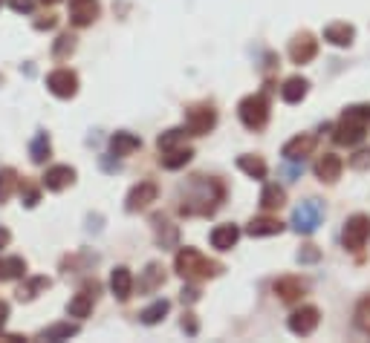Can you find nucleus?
<instances>
[{
  "label": "nucleus",
  "mask_w": 370,
  "mask_h": 343,
  "mask_svg": "<svg viewBox=\"0 0 370 343\" xmlns=\"http://www.w3.org/2000/svg\"><path fill=\"white\" fill-rule=\"evenodd\" d=\"M223 202V185L217 179H205V176H194L183 194V205L180 211L185 216H208L215 213Z\"/></svg>",
  "instance_id": "1"
},
{
  "label": "nucleus",
  "mask_w": 370,
  "mask_h": 343,
  "mask_svg": "<svg viewBox=\"0 0 370 343\" xmlns=\"http://www.w3.org/2000/svg\"><path fill=\"white\" fill-rule=\"evenodd\" d=\"M367 125H370V107H364V104L347 107L341 122L336 125V133H333L336 144H347V147L359 144L367 136Z\"/></svg>",
  "instance_id": "2"
},
{
  "label": "nucleus",
  "mask_w": 370,
  "mask_h": 343,
  "mask_svg": "<svg viewBox=\"0 0 370 343\" xmlns=\"http://www.w3.org/2000/svg\"><path fill=\"white\" fill-rule=\"evenodd\" d=\"M174 268L185 280H205V277H217L223 271L220 263H211L197 248H180L177 257H174Z\"/></svg>",
  "instance_id": "3"
},
{
  "label": "nucleus",
  "mask_w": 370,
  "mask_h": 343,
  "mask_svg": "<svg viewBox=\"0 0 370 343\" xmlns=\"http://www.w3.org/2000/svg\"><path fill=\"white\" fill-rule=\"evenodd\" d=\"M237 116L243 122V127L249 130H263L269 122V104L263 95H246L240 104H237Z\"/></svg>",
  "instance_id": "4"
},
{
  "label": "nucleus",
  "mask_w": 370,
  "mask_h": 343,
  "mask_svg": "<svg viewBox=\"0 0 370 343\" xmlns=\"http://www.w3.org/2000/svg\"><path fill=\"white\" fill-rule=\"evenodd\" d=\"M322 219H324L322 202H319V199H307V202H301V205L295 208V213H292V228H295L298 234H315V231H319V225H322Z\"/></svg>",
  "instance_id": "5"
},
{
  "label": "nucleus",
  "mask_w": 370,
  "mask_h": 343,
  "mask_svg": "<svg viewBox=\"0 0 370 343\" xmlns=\"http://www.w3.org/2000/svg\"><path fill=\"white\" fill-rule=\"evenodd\" d=\"M367 240H370V216L353 213V216L344 222V231H341L344 248H347V251H361Z\"/></svg>",
  "instance_id": "6"
},
{
  "label": "nucleus",
  "mask_w": 370,
  "mask_h": 343,
  "mask_svg": "<svg viewBox=\"0 0 370 343\" xmlns=\"http://www.w3.org/2000/svg\"><path fill=\"white\" fill-rule=\"evenodd\" d=\"M217 125V110L211 107V104H194L188 107L185 112V127L191 136H205L208 130H215Z\"/></svg>",
  "instance_id": "7"
},
{
  "label": "nucleus",
  "mask_w": 370,
  "mask_h": 343,
  "mask_svg": "<svg viewBox=\"0 0 370 343\" xmlns=\"http://www.w3.org/2000/svg\"><path fill=\"white\" fill-rule=\"evenodd\" d=\"M46 90L58 98H73L78 93V75L73 70H56L46 75Z\"/></svg>",
  "instance_id": "8"
},
{
  "label": "nucleus",
  "mask_w": 370,
  "mask_h": 343,
  "mask_svg": "<svg viewBox=\"0 0 370 343\" xmlns=\"http://www.w3.org/2000/svg\"><path fill=\"white\" fill-rule=\"evenodd\" d=\"M315 55H319V41H315L309 32H298L292 41H289V58L292 64H309Z\"/></svg>",
  "instance_id": "9"
},
{
  "label": "nucleus",
  "mask_w": 370,
  "mask_h": 343,
  "mask_svg": "<svg viewBox=\"0 0 370 343\" xmlns=\"http://www.w3.org/2000/svg\"><path fill=\"white\" fill-rule=\"evenodd\" d=\"M319 320H322L319 309H315V306H301L298 312L289 315V332L298 334V337H307V334H312L315 329H319Z\"/></svg>",
  "instance_id": "10"
},
{
  "label": "nucleus",
  "mask_w": 370,
  "mask_h": 343,
  "mask_svg": "<svg viewBox=\"0 0 370 343\" xmlns=\"http://www.w3.org/2000/svg\"><path fill=\"white\" fill-rule=\"evenodd\" d=\"M76 182V170L70 167V164H56V167H49L46 174H43V179H41V185L46 188V191H64V188H70Z\"/></svg>",
  "instance_id": "11"
},
{
  "label": "nucleus",
  "mask_w": 370,
  "mask_h": 343,
  "mask_svg": "<svg viewBox=\"0 0 370 343\" xmlns=\"http://www.w3.org/2000/svg\"><path fill=\"white\" fill-rule=\"evenodd\" d=\"M156 185L153 182H139L130 194H128V199H125V208L130 211V213H136V211H145L150 202H156Z\"/></svg>",
  "instance_id": "12"
},
{
  "label": "nucleus",
  "mask_w": 370,
  "mask_h": 343,
  "mask_svg": "<svg viewBox=\"0 0 370 343\" xmlns=\"http://www.w3.org/2000/svg\"><path fill=\"white\" fill-rule=\"evenodd\" d=\"M98 18V0H70L73 26H90Z\"/></svg>",
  "instance_id": "13"
},
{
  "label": "nucleus",
  "mask_w": 370,
  "mask_h": 343,
  "mask_svg": "<svg viewBox=\"0 0 370 343\" xmlns=\"http://www.w3.org/2000/svg\"><path fill=\"white\" fill-rule=\"evenodd\" d=\"M341 167H344V162L336 156V153H324V156H319V162H315V176H319L322 182H336L339 176H341Z\"/></svg>",
  "instance_id": "14"
},
{
  "label": "nucleus",
  "mask_w": 370,
  "mask_h": 343,
  "mask_svg": "<svg viewBox=\"0 0 370 343\" xmlns=\"http://www.w3.org/2000/svg\"><path fill=\"white\" fill-rule=\"evenodd\" d=\"M240 240V228L237 225H217L215 231H211V248H217V251H232Z\"/></svg>",
  "instance_id": "15"
},
{
  "label": "nucleus",
  "mask_w": 370,
  "mask_h": 343,
  "mask_svg": "<svg viewBox=\"0 0 370 343\" xmlns=\"http://www.w3.org/2000/svg\"><path fill=\"white\" fill-rule=\"evenodd\" d=\"M284 231V222L275 219V216H255L249 225H246V234L249 237H275Z\"/></svg>",
  "instance_id": "16"
},
{
  "label": "nucleus",
  "mask_w": 370,
  "mask_h": 343,
  "mask_svg": "<svg viewBox=\"0 0 370 343\" xmlns=\"http://www.w3.org/2000/svg\"><path fill=\"white\" fill-rule=\"evenodd\" d=\"M315 150V136H295V139H289L287 144H284V159L287 162H298V159H304V156H309Z\"/></svg>",
  "instance_id": "17"
},
{
  "label": "nucleus",
  "mask_w": 370,
  "mask_h": 343,
  "mask_svg": "<svg viewBox=\"0 0 370 343\" xmlns=\"http://www.w3.org/2000/svg\"><path fill=\"white\" fill-rule=\"evenodd\" d=\"M275 295L284 300V303H295V300H301V295H304V283L298 280V277H281L275 285Z\"/></svg>",
  "instance_id": "18"
},
{
  "label": "nucleus",
  "mask_w": 370,
  "mask_h": 343,
  "mask_svg": "<svg viewBox=\"0 0 370 343\" xmlns=\"http://www.w3.org/2000/svg\"><path fill=\"white\" fill-rule=\"evenodd\" d=\"M93 303H96V285L90 289H81L73 300H70V306H67V312H70V317H87L90 312H93Z\"/></svg>",
  "instance_id": "19"
},
{
  "label": "nucleus",
  "mask_w": 370,
  "mask_h": 343,
  "mask_svg": "<svg viewBox=\"0 0 370 343\" xmlns=\"http://www.w3.org/2000/svg\"><path fill=\"white\" fill-rule=\"evenodd\" d=\"M111 292H113L119 300H128V297H130V292H133V277H130V271H128L125 265L113 268V274H111Z\"/></svg>",
  "instance_id": "20"
},
{
  "label": "nucleus",
  "mask_w": 370,
  "mask_h": 343,
  "mask_svg": "<svg viewBox=\"0 0 370 343\" xmlns=\"http://www.w3.org/2000/svg\"><path fill=\"white\" fill-rule=\"evenodd\" d=\"M307 90H309V81L301 78V75H292V78L284 81V87H281V98H284L287 104H298V101L307 98Z\"/></svg>",
  "instance_id": "21"
},
{
  "label": "nucleus",
  "mask_w": 370,
  "mask_h": 343,
  "mask_svg": "<svg viewBox=\"0 0 370 343\" xmlns=\"http://www.w3.org/2000/svg\"><path fill=\"white\" fill-rule=\"evenodd\" d=\"M353 38H356V29L350 23H330L324 29V41L333 43V46H350Z\"/></svg>",
  "instance_id": "22"
},
{
  "label": "nucleus",
  "mask_w": 370,
  "mask_h": 343,
  "mask_svg": "<svg viewBox=\"0 0 370 343\" xmlns=\"http://www.w3.org/2000/svg\"><path fill=\"white\" fill-rule=\"evenodd\" d=\"M139 147H142V139L133 136V133H113V136H111V150H113L116 156H130V153L139 150Z\"/></svg>",
  "instance_id": "23"
},
{
  "label": "nucleus",
  "mask_w": 370,
  "mask_h": 343,
  "mask_svg": "<svg viewBox=\"0 0 370 343\" xmlns=\"http://www.w3.org/2000/svg\"><path fill=\"white\" fill-rule=\"evenodd\" d=\"M191 156H194L191 147H171V150H165V153L160 156V162H163V167H168V170H180V167H185V164L191 162Z\"/></svg>",
  "instance_id": "24"
},
{
  "label": "nucleus",
  "mask_w": 370,
  "mask_h": 343,
  "mask_svg": "<svg viewBox=\"0 0 370 343\" xmlns=\"http://www.w3.org/2000/svg\"><path fill=\"white\" fill-rule=\"evenodd\" d=\"M165 283V274H163V265L160 263H150L139 280V292H156L160 285Z\"/></svg>",
  "instance_id": "25"
},
{
  "label": "nucleus",
  "mask_w": 370,
  "mask_h": 343,
  "mask_svg": "<svg viewBox=\"0 0 370 343\" xmlns=\"http://www.w3.org/2000/svg\"><path fill=\"white\" fill-rule=\"evenodd\" d=\"M237 167L243 170L246 176H252V179H267V162H263L260 156H240Z\"/></svg>",
  "instance_id": "26"
},
{
  "label": "nucleus",
  "mask_w": 370,
  "mask_h": 343,
  "mask_svg": "<svg viewBox=\"0 0 370 343\" xmlns=\"http://www.w3.org/2000/svg\"><path fill=\"white\" fill-rule=\"evenodd\" d=\"M78 334V323H56V326H49L43 329L38 337L41 340H70Z\"/></svg>",
  "instance_id": "27"
},
{
  "label": "nucleus",
  "mask_w": 370,
  "mask_h": 343,
  "mask_svg": "<svg viewBox=\"0 0 370 343\" xmlns=\"http://www.w3.org/2000/svg\"><path fill=\"white\" fill-rule=\"evenodd\" d=\"M49 153H52L49 136H46L43 130L35 133V139H32V144H29V156H32V162H35V164H43V162L49 159Z\"/></svg>",
  "instance_id": "28"
},
{
  "label": "nucleus",
  "mask_w": 370,
  "mask_h": 343,
  "mask_svg": "<svg viewBox=\"0 0 370 343\" xmlns=\"http://www.w3.org/2000/svg\"><path fill=\"white\" fill-rule=\"evenodd\" d=\"M153 225H156V240L163 243V248H174L177 246V228L163 216H153Z\"/></svg>",
  "instance_id": "29"
},
{
  "label": "nucleus",
  "mask_w": 370,
  "mask_h": 343,
  "mask_svg": "<svg viewBox=\"0 0 370 343\" xmlns=\"http://www.w3.org/2000/svg\"><path fill=\"white\" fill-rule=\"evenodd\" d=\"M284 202H287V194L278 185H267L260 191V205L267 211H278V208H284Z\"/></svg>",
  "instance_id": "30"
},
{
  "label": "nucleus",
  "mask_w": 370,
  "mask_h": 343,
  "mask_svg": "<svg viewBox=\"0 0 370 343\" xmlns=\"http://www.w3.org/2000/svg\"><path fill=\"white\" fill-rule=\"evenodd\" d=\"M26 271V260L24 257H4L0 260V280H18Z\"/></svg>",
  "instance_id": "31"
},
{
  "label": "nucleus",
  "mask_w": 370,
  "mask_h": 343,
  "mask_svg": "<svg viewBox=\"0 0 370 343\" xmlns=\"http://www.w3.org/2000/svg\"><path fill=\"white\" fill-rule=\"evenodd\" d=\"M43 289H49V280L46 277H32L18 289V300H35L38 292H43Z\"/></svg>",
  "instance_id": "32"
},
{
  "label": "nucleus",
  "mask_w": 370,
  "mask_h": 343,
  "mask_svg": "<svg viewBox=\"0 0 370 343\" xmlns=\"http://www.w3.org/2000/svg\"><path fill=\"white\" fill-rule=\"evenodd\" d=\"M168 309H171V303L168 300H156V303H150L139 317H142V323L145 326H153V323H160L165 315H168Z\"/></svg>",
  "instance_id": "33"
},
{
  "label": "nucleus",
  "mask_w": 370,
  "mask_h": 343,
  "mask_svg": "<svg viewBox=\"0 0 370 343\" xmlns=\"http://www.w3.org/2000/svg\"><path fill=\"white\" fill-rule=\"evenodd\" d=\"M15 188H18V174L12 167H4V170H0V202H9Z\"/></svg>",
  "instance_id": "34"
},
{
  "label": "nucleus",
  "mask_w": 370,
  "mask_h": 343,
  "mask_svg": "<svg viewBox=\"0 0 370 343\" xmlns=\"http://www.w3.org/2000/svg\"><path fill=\"white\" fill-rule=\"evenodd\" d=\"M185 136H191V133H188V127H174V130H168V133H163L160 139H156V147H160V153H165V150L177 147Z\"/></svg>",
  "instance_id": "35"
},
{
  "label": "nucleus",
  "mask_w": 370,
  "mask_h": 343,
  "mask_svg": "<svg viewBox=\"0 0 370 343\" xmlns=\"http://www.w3.org/2000/svg\"><path fill=\"white\" fill-rule=\"evenodd\" d=\"M73 49H76V38L70 35V32H64L58 41H56V46H52V55L61 61V58H67V55H73Z\"/></svg>",
  "instance_id": "36"
},
{
  "label": "nucleus",
  "mask_w": 370,
  "mask_h": 343,
  "mask_svg": "<svg viewBox=\"0 0 370 343\" xmlns=\"http://www.w3.org/2000/svg\"><path fill=\"white\" fill-rule=\"evenodd\" d=\"M356 323H359V329L370 332V297H364V300L359 303V309H356Z\"/></svg>",
  "instance_id": "37"
},
{
  "label": "nucleus",
  "mask_w": 370,
  "mask_h": 343,
  "mask_svg": "<svg viewBox=\"0 0 370 343\" xmlns=\"http://www.w3.org/2000/svg\"><path fill=\"white\" fill-rule=\"evenodd\" d=\"M350 167H353V170H367V167H370V147H364V150H359L356 156H350Z\"/></svg>",
  "instance_id": "38"
},
{
  "label": "nucleus",
  "mask_w": 370,
  "mask_h": 343,
  "mask_svg": "<svg viewBox=\"0 0 370 343\" xmlns=\"http://www.w3.org/2000/svg\"><path fill=\"white\" fill-rule=\"evenodd\" d=\"M319 260H322V251L315 248V246H304L298 251V263H319Z\"/></svg>",
  "instance_id": "39"
},
{
  "label": "nucleus",
  "mask_w": 370,
  "mask_h": 343,
  "mask_svg": "<svg viewBox=\"0 0 370 343\" xmlns=\"http://www.w3.org/2000/svg\"><path fill=\"white\" fill-rule=\"evenodd\" d=\"M21 196H24V205L26 208H35L38 205V191L32 185H21Z\"/></svg>",
  "instance_id": "40"
},
{
  "label": "nucleus",
  "mask_w": 370,
  "mask_h": 343,
  "mask_svg": "<svg viewBox=\"0 0 370 343\" xmlns=\"http://www.w3.org/2000/svg\"><path fill=\"white\" fill-rule=\"evenodd\" d=\"M9 6H12L15 12L29 15V12H32V6H35V0H9Z\"/></svg>",
  "instance_id": "41"
},
{
  "label": "nucleus",
  "mask_w": 370,
  "mask_h": 343,
  "mask_svg": "<svg viewBox=\"0 0 370 343\" xmlns=\"http://www.w3.org/2000/svg\"><path fill=\"white\" fill-rule=\"evenodd\" d=\"M301 174H304V164H287V167H284V176H287V182H295Z\"/></svg>",
  "instance_id": "42"
},
{
  "label": "nucleus",
  "mask_w": 370,
  "mask_h": 343,
  "mask_svg": "<svg viewBox=\"0 0 370 343\" xmlns=\"http://www.w3.org/2000/svg\"><path fill=\"white\" fill-rule=\"evenodd\" d=\"M183 329L188 332V334H197V320H194V315L188 312V315H183Z\"/></svg>",
  "instance_id": "43"
},
{
  "label": "nucleus",
  "mask_w": 370,
  "mask_h": 343,
  "mask_svg": "<svg viewBox=\"0 0 370 343\" xmlns=\"http://www.w3.org/2000/svg\"><path fill=\"white\" fill-rule=\"evenodd\" d=\"M180 297H183V303H197L200 292H197V289H183V292H180Z\"/></svg>",
  "instance_id": "44"
},
{
  "label": "nucleus",
  "mask_w": 370,
  "mask_h": 343,
  "mask_svg": "<svg viewBox=\"0 0 370 343\" xmlns=\"http://www.w3.org/2000/svg\"><path fill=\"white\" fill-rule=\"evenodd\" d=\"M52 26H56V18H52V15H46V18L35 21V29H52Z\"/></svg>",
  "instance_id": "45"
},
{
  "label": "nucleus",
  "mask_w": 370,
  "mask_h": 343,
  "mask_svg": "<svg viewBox=\"0 0 370 343\" xmlns=\"http://www.w3.org/2000/svg\"><path fill=\"white\" fill-rule=\"evenodd\" d=\"M9 240H12V234L6 231V228H0V248H6V246H9Z\"/></svg>",
  "instance_id": "46"
},
{
  "label": "nucleus",
  "mask_w": 370,
  "mask_h": 343,
  "mask_svg": "<svg viewBox=\"0 0 370 343\" xmlns=\"http://www.w3.org/2000/svg\"><path fill=\"white\" fill-rule=\"evenodd\" d=\"M6 315H9V306L0 303V329H4V323H6Z\"/></svg>",
  "instance_id": "47"
},
{
  "label": "nucleus",
  "mask_w": 370,
  "mask_h": 343,
  "mask_svg": "<svg viewBox=\"0 0 370 343\" xmlns=\"http://www.w3.org/2000/svg\"><path fill=\"white\" fill-rule=\"evenodd\" d=\"M41 4H46V6H56V4H61V0H41Z\"/></svg>",
  "instance_id": "48"
}]
</instances>
